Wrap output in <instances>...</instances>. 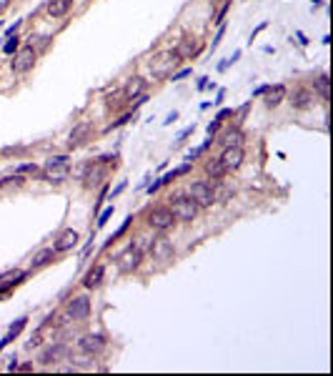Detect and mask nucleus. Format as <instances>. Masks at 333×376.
<instances>
[{"instance_id":"obj_3","label":"nucleus","mask_w":333,"mask_h":376,"mask_svg":"<svg viewBox=\"0 0 333 376\" xmlns=\"http://www.w3.org/2000/svg\"><path fill=\"white\" fill-rule=\"evenodd\" d=\"M178 63H181V53H178V50L158 53V56L150 61V73H153V78H165Z\"/></svg>"},{"instance_id":"obj_32","label":"nucleus","mask_w":333,"mask_h":376,"mask_svg":"<svg viewBox=\"0 0 333 376\" xmlns=\"http://www.w3.org/2000/svg\"><path fill=\"white\" fill-rule=\"evenodd\" d=\"M238 58H241V50H236V53H233L231 58H226L223 63H218V71H226V68H228V66H233V63H236Z\"/></svg>"},{"instance_id":"obj_53","label":"nucleus","mask_w":333,"mask_h":376,"mask_svg":"<svg viewBox=\"0 0 333 376\" xmlns=\"http://www.w3.org/2000/svg\"><path fill=\"white\" fill-rule=\"evenodd\" d=\"M3 186H5V181H3V178H0V188H3Z\"/></svg>"},{"instance_id":"obj_20","label":"nucleus","mask_w":333,"mask_h":376,"mask_svg":"<svg viewBox=\"0 0 333 376\" xmlns=\"http://www.w3.org/2000/svg\"><path fill=\"white\" fill-rule=\"evenodd\" d=\"M263 95H266V108H278V105L286 100L288 90H286V85H283V83H278V85H270Z\"/></svg>"},{"instance_id":"obj_13","label":"nucleus","mask_w":333,"mask_h":376,"mask_svg":"<svg viewBox=\"0 0 333 376\" xmlns=\"http://www.w3.org/2000/svg\"><path fill=\"white\" fill-rule=\"evenodd\" d=\"M68 356V346L66 344H61V341H56L53 346H48L40 356H38V361L43 364V366H50V364H58V361H63Z\"/></svg>"},{"instance_id":"obj_17","label":"nucleus","mask_w":333,"mask_h":376,"mask_svg":"<svg viewBox=\"0 0 333 376\" xmlns=\"http://www.w3.org/2000/svg\"><path fill=\"white\" fill-rule=\"evenodd\" d=\"M28 279V271H5L3 276H0V296H5L13 286H18V284H23Z\"/></svg>"},{"instance_id":"obj_12","label":"nucleus","mask_w":333,"mask_h":376,"mask_svg":"<svg viewBox=\"0 0 333 376\" xmlns=\"http://www.w3.org/2000/svg\"><path fill=\"white\" fill-rule=\"evenodd\" d=\"M90 136H93V123H90V121H80V123L70 131V136H68V148L83 146Z\"/></svg>"},{"instance_id":"obj_48","label":"nucleus","mask_w":333,"mask_h":376,"mask_svg":"<svg viewBox=\"0 0 333 376\" xmlns=\"http://www.w3.org/2000/svg\"><path fill=\"white\" fill-rule=\"evenodd\" d=\"M208 88V78H200L198 80V90H205Z\"/></svg>"},{"instance_id":"obj_50","label":"nucleus","mask_w":333,"mask_h":376,"mask_svg":"<svg viewBox=\"0 0 333 376\" xmlns=\"http://www.w3.org/2000/svg\"><path fill=\"white\" fill-rule=\"evenodd\" d=\"M15 369H18V364H15V356H13L10 364H8V371H15Z\"/></svg>"},{"instance_id":"obj_25","label":"nucleus","mask_w":333,"mask_h":376,"mask_svg":"<svg viewBox=\"0 0 333 376\" xmlns=\"http://www.w3.org/2000/svg\"><path fill=\"white\" fill-rule=\"evenodd\" d=\"M220 146H223V148H231V146H243V131H241V128L226 131V133H223V138H220Z\"/></svg>"},{"instance_id":"obj_19","label":"nucleus","mask_w":333,"mask_h":376,"mask_svg":"<svg viewBox=\"0 0 333 376\" xmlns=\"http://www.w3.org/2000/svg\"><path fill=\"white\" fill-rule=\"evenodd\" d=\"M176 50L181 53V58H198L200 50H203V40H198V38H186V40H181V45H178Z\"/></svg>"},{"instance_id":"obj_26","label":"nucleus","mask_w":333,"mask_h":376,"mask_svg":"<svg viewBox=\"0 0 333 376\" xmlns=\"http://www.w3.org/2000/svg\"><path fill=\"white\" fill-rule=\"evenodd\" d=\"M313 90H318L321 93V98L323 100H328L331 98V80H328V75H318L316 80H313Z\"/></svg>"},{"instance_id":"obj_29","label":"nucleus","mask_w":333,"mask_h":376,"mask_svg":"<svg viewBox=\"0 0 333 376\" xmlns=\"http://www.w3.org/2000/svg\"><path fill=\"white\" fill-rule=\"evenodd\" d=\"M113 211H116V208H113V203H110L108 208H103V211L98 213V221H95V228H103V226L108 224V219L113 216Z\"/></svg>"},{"instance_id":"obj_40","label":"nucleus","mask_w":333,"mask_h":376,"mask_svg":"<svg viewBox=\"0 0 333 376\" xmlns=\"http://www.w3.org/2000/svg\"><path fill=\"white\" fill-rule=\"evenodd\" d=\"M35 346H40V331L35 336H30V341H28V349H35Z\"/></svg>"},{"instance_id":"obj_33","label":"nucleus","mask_w":333,"mask_h":376,"mask_svg":"<svg viewBox=\"0 0 333 376\" xmlns=\"http://www.w3.org/2000/svg\"><path fill=\"white\" fill-rule=\"evenodd\" d=\"M223 33H226V23H220V25H218V33H215V38H213V48H218V45H220Z\"/></svg>"},{"instance_id":"obj_39","label":"nucleus","mask_w":333,"mask_h":376,"mask_svg":"<svg viewBox=\"0 0 333 376\" xmlns=\"http://www.w3.org/2000/svg\"><path fill=\"white\" fill-rule=\"evenodd\" d=\"M178 178V171H171V173H165L163 178H160V183H173Z\"/></svg>"},{"instance_id":"obj_6","label":"nucleus","mask_w":333,"mask_h":376,"mask_svg":"<svg viewBox=\"0 0 333 376\" xmlns=\"http://www.w3.org/2000/svg\"><path fill=\"white\" fill-rule=\"evenodd\" d=\"M90 316V299L85 294L80 296H73L66 303V318L68 321H85Z\"/></svg>"},{"instance_id":"obj_51","label":"nucleus","mask_w":333,"mask_h":376,"mask_svg":"<svg viewBox=\"0 0 333 376\" xmlns=\"http://www.w3.org/2000/svg\"><path fill=\"white\" fill-rule=\"evenodd\" d=\"M5 8H8V0H0V13H3Z\"/></svg>"},{"instance_id":"obj_9","label":"nucleus","mask_w":333,"mask_h":376,"mask_svg":"<svg viewBox=\"0 0 333 376\" xmlns=\"http://www.w3.org/2000/svg\"><path fill=\"white\" fill-rule=\"evenodd\" d=\"M105 346H108V341L100 334H88V336H83L78 341V351H83L88 356H98L100 351H105Z\"/></svg>"},{"instance_id":"obj_4","label":"nucleus","mask_w":333,"mask_h":376,"mask_svg":"<svg viewBox=\"0 0 333 376\" xmlns=\"http://www.w3.org/2000/svg\"><path fill=\"white\" fill-rule=\"evenodd\" d=\"M140 261H143V248L131 243L123 253H118L116 266H118V271H121V274H133L135 268L140 266Z\"/></svg>"},{"instance_id":"obj_1","label":"nucleus","mask_w":333,"mask_h":376,"mask_svg":"<svg viewBox=\"0 0 333 376\" xmlns=\"http://www.w3.org/2000/svg\"><path fill=\"white\" fill-rule=\"evenodd\" d=\"M70 176V158L68 155H53L43 166V178L50 183H63Z\"/></svg>"},{"instance_id":"obj_11","label":"nucleus","mask_w":333,"mask_h":376,"mask_svg":"<svg viewBox=\"0 0 333 376\" xmlns=\"http://www.w3.org/2000/svg\"><path fill=\"white\" fill-rule=\"evenodd\" d=\"M173 241H168L165 236H160V238H155V241H150V256L155 258V261H160V263H165V261H171L173 258Z\"/></svg>"},{"instance_id":"obj_43","label":"nucleus","mask_w":333,"mask_h":376,"mask_svg":"<svg viewBox=\"0 0 333 376\" xmlns=\"http://www.w3.org/2000/svg\"><path fill=\"white\" fill-rule=\"evenodd\" d=\"M186 75H191V68H183V71L173 73V80H181V78H186Z\"/></svg>"},{"instance_id":"obj_10","label":"nucleus","mask_w":333,"mask_h":376,"mask_svg":"<svg viewBox=\"0 0 333 376\" xmlns=\"http://www.w3.org/2000/svg\"><path fill=\"white\" fill-rule=\"evenodd\" d=\"M243 158H246V153H243V146H231V148H223L220 153V166H223V171L228 173V171H238L241 168V163H243Z\"/></svg>"},{"instance_id":"obj_44","label":"nucleus","mask_w":333,"mask_h":376,"mask_svg":"<svg viewBox=\"0 0 333 376\" xmlns=\"http://www.w3.org/2000/svg\"><path fill=\"white\" fill-rule=\"evenodd\" d=\"M123 191H126V183H118V188H116V191L110 193V201H113V198H116L118 193H123Z\"/></svg>"},{"instance_id":"obj_18","label":"nucleus","mask_w":333,"mask_h":376,"mask_svg":"<svg viewBox=\"0 0 333 376\" xmlns=\"http://www.w3.org/2000/svg\"><path fill=\"white\" fill-rule=\"evenodd\" d=\"M103 279H105V266H103V263H95L93 268L85 271V276H83V286H85V289H95V286L103 284Z\"/></svg>"},{"instance_id":"obj_37","label":"nucleus","mask_w":333,"mask_h":376,"mask_svg":"<svg viewBox=\"0 0 333 376\" xmlns=\"http://www.w3.org/2000/svg\"><path fill=\"white\" fill-rule=\"evenodd\" d=\"M228 8H231V0H226V5H223V8H220V10H218V20H215V23H218V25H220V23H223V18H226V13H228Z\"/></svg>"},{"instance_id":"obj_22","label":"nucleus","mask_w":333,"mask_h":376,"mask_svg":"<svg viewBox=\"0 0 333 376\" xmlns=\"http://www.w3.org/2000/svg\"><path fill=\"white\" fill-rule=\"evenodd\" d=\"M73 8V0H50L48 3V15L50 18H66Z\"/></svg>"},{"instance_id":"obj_41","label":"nucleus","mask_w":333,"mask_h":376,"mask_svg":"<svg viewBox=\"0 0 333 376\" xmlns=\"http://www.w3.org/2000/svg\"><path fill=\"white\" fill-rule=\"evenodd\" d=\"M191 168H193V163H188V160H186V163H183L181 168H176V171H178V176H186V173H188Z\"/></svg>"},{"instance_id":"obj_46","label":"nucleus","mask_w":333,"mask_h":376,"mask_svg":"<svg viewBox=\"0 0 333 376\" xmlns=\"http://www.w3.org/2000/svg\"><path fill=\"white\" fill-rule=\"evenodd\" d=\"M268 88H270V85H258V88L253 90V95H263V93H266Z\"/></svg>"},{"instance_id":"obj_8","label":"nucleus","mask_w":333,"mask_h":376,"mask_svg":"<svg viewBox=\"0 0 333 376\" xmlns=\"http://www.w3.org/2000/svg\"><path fill=\"white\" fill-rule=\"evenodd\" d=\"M35 63V48L33 45H23L15 50V58H13V73H28Z\"/></svg>"},{"instance_id":"obj_21","label":"nucleus","mask_w":333,"mask_h":376,"mask_svg":"<svg viewBox=\"0 0 333 376\" xmlns=\"http://www.w3.org/2000/svg\"><path fill=\"white\" fill-rule=\"evenodd\" d=\"M25 324H28V316H20V318H18V321H15V324H13V326L8 329V334H5V336L0 339V351H3V349H5L8 344H13V341H15L18 336H20V331L25 329Z\"/></svg>"},{"instance_id":"obj_34","label":"nucleus","mask_w":333,"mask_h":376,"mask_svg":"<svg viewBox=\"0 0 333 376\" xmlns=\"http://www.w3.org/2000/svg\"><path fill=\"white\" fill-rule=\"evenodd\" d=\"M35 171H38L35 163H23V166H18V173H35Z\"/></svg>"},{"instance_id":"obj_38","label":"nucleus","mask_w":333,"mask_h":376,"mask_svg":"<svg viewBox=\"0 0 333 376\" xmlns=\"http://www.w3.org/2000/svg\"><path fill=\"white\" fill-rule=\"evenodd\" d=\"M193 131H196V123H193V126H188V128H183V131L178 133V141H183V138H188V136H191Z\"/></svg>"},{"instance_id":"obj_24","label":"nucleus","mask_w":333,"mask_h":376,"mask_svg":"<svg viewBox=\"0 0 333 376\" xmlns=\"http://www.w3.org/2000/svg\"><path fill=\"white\" fill-rule=\"evenodd\" d=\"M143 88H145V80H143V78H131V80H128V85L123 88L126 100H135L138 95H143Z\"/></svg>"},{"instance_id":"obj_42","label":"nucleus","mask_w":333,"mask_h":376,"mask_svg":"<svg viewBox=\"0 0 333 376\" xmlns=\"http://www.w3.org/2000/svg\"><path fill=\"white\" fill-rule=\"evenodd\" d=\"M160 186H163V183H160V178H158V181H153V183H150V186H148V193H150V196H153V193H155V191H158V188H160Z\"/></svg>"},{"instance_id":"obj_49","label":"nucleus","mask_w":333,"mask_h":376,"mask_svg":"<svg viewBox=\"0 0 333 376\" xmlns=\"http://www.w3.org/2000/svg\"><path fill=\"white\" fill-rule=\"evenodd\" d=\"M223 95H226V90H218V98H215L213 103H215V105H218V103H223Z\"/></svg>"},{"instance_id":"obj_31","label":"nucleus","mask_w":333,"mask_h":376,"mask_svg":"<svg viewBox=\"0 0 333 376\" xmlns=\"http://www.w3.org/2000/svg\"><path fill=\"white\" fill-rule=\"evenodd\" d=\"M128 121H133V113H126L123 118H118V121H113L108 128H105V133H110V131H116V128H121V126H126Z\"/></svg>"},{"instance_id":"obj_36","label":"nucleus","mask_w":333,"mask_h":376,"mask_svg":"<svg viewBox=\"0 0 333 376\" xmlns=\"http://www.w3.org/2000/svg\"><path fill=\"white\" fill-rule=\"evenodd\" d=\"M218 131H220V121H215V118H213V123H208V136L213 138Z\"/></svg>"},{"instance_id":"obj_7","label":"nucleus","mask_w":333,"mask_h":376,"mask_svg":"<svg viewBox=\"0 0 333 376\" xmlns=\"http://www.w3.org/2000/svg\"><path fill=\"white\" fill-rule=\"evenodd\" d=\"M188 196L198 203L200 208H203V206H213V203H215V193H213L210 181H196V183H191Z\"/></svg>"},{"instance_id":"obj_5","label":"nucleus","mask_w":333,"mask_h":376,"mask_svg":"<svg viewBox=\"0 0 333 376\" xmlns=\"http://www.w3.org/2000/svg\"><path fill=\"white\" fill-rule=\"evenodd\" d=\"M173 224H176V216L168 206H155L148 211V226L153 231H168V228H173Z\"/></svg>"},{"instance_id":"obj_16","label":"nucleus","mask_w":333,"mask_h":376,"mask_svg":"<svg viewBox=\"0 0 333 376\" xmlns=\"http://www.w3.org/2000/svg\"><path fill=\"white\" fill-rule=\"evenodd\" d=\"M78 241H80V236H78V231H73V228H66L56 241H53V251L56 253H68V251H73L75 246H78Z\"/></svg>"},{"instance_id":"obj_14","label":"nucleus","mask_w":333,"mask_h":376,"mask_svg":"<svg viewBox=\"0 0 333 376\" xmlns=\"http://www.w3.org/2000/svg\"><path fill=\"white\" fill-rule=\"evenodd\" d=\"M291 105H293L296 111H308V108H313V105H316V90H313V88H298V90L293 93V98H291Z\"/></svg>"},{"instance_id":"obj_35","label":"nucleus","mask_w":333,"mask_h":376,"mask_svg":"<svg viewBox=\"0 0 333 376\" xmlns=\"http://www.w3.org/2000/svg\"><path fill=\"white\" fill-rule=\"evenodd\" d=\"M231 116H233V108H223V111H218L215 121H220V123H223V121H226V118H231Z\"/></svg>"},{"instance_id":"obj_30","label":"nucleus","mask_w":333,"mask_h":376,"mask_svg":"<svg viewBox=\"0 0 333 376\" xmlns=\"http://www.w3.org/2000/svg\"><path fill=\"white\" fill-rule=\"evenodd\" d=\"M131 224H133V216H128V219L123 221V226H121V228H118V231H116V233H113L110 238H108V243H105V246H110L113 241H118V238H121V236H123V233L128 231V226H131Z\"/></svg>"},{"instance_id":"obj_47","label":"nucleus","mask_w":333,"mask_h":376,"mask_svg":"<svg viewBox=\"0 0 333 376\" xmlns=\"http://www.w3.org/2000/svg\"><path fill=\"white\" fill-rule=\"evenodd\" d=\"M176 118H178V113H176V111H173V113H171V116H168V118H165V121H163V123H165V126H171V123H173V121H176Z\"/></svg>"},{"instance_id":"obj_27","label":"nucleus","mask_w":333,"mask_h":376,"mask_svg":"<svg viewBox=\"0 0 333 376\" xmlns=\"http://www.w3.org/2000/svg\"><path fill=\"white\" fill-rule=\"evenodd\" d=\"M205 173L213 178V183H215V181H220V178L226 176V171H223V166H220V160H218V158H210V160L205 163Z\"/></svg>"},{"instance_id":"obj_2","label":"nucleus","mask_w":333,"mask_h":376,"mask_svg":"<svg viewBox=\"0 0 333 376\" xmlns=\"http://www.w3.org/2000/svg\"><path fill=\"white\" fill-rule=\"evenodd\" d=\"M168 208L173 211L176 221H193L200 211V206L191 196H176V198H171V206Z\"/></svg>"},{"instance_id":"obj_52","label":"nucleus","mask_w":333,"mask_h":376,"mask_svg":"<svg viewBox=\"0 0 333 376\" xmlns=\"http://www.w3.org/2000/svg\"><path fill=\"white\" fill-rule=\"evenodd\" d=\"M311 3H313V5H321V3H323V0H311Z\"/></svg>"},{"instance_id":"obj_45","label":"nucleus","mask_w":333,"mask_h":376,"mask_svg":"<svg viewBox=\"0 0 333 376\" xmlns=\"http://www.w3.org/2000/svg\"><path fill=\"white\" fill-rule=\"evenodd\" d=\"M296 38H298V43H301V45H308V38H306V35L301 33V30L296 33Z\"/></svg>"},{"instance_id":"obj_28","label":"nucleus","mask_w":333,"mask_h":376,"mask_svg":"<svg viewBox=\"0 0 333 376\" xmlns=\"http://www.w3.org/2000/svg\"><path fill=\"white\" fill-rule=\"evenodd\" d=\"M18 43H20L18 33H15V35H10V38H5V43H3V53H5V56H13V53L18 50Z\"/></svg>"},{"instance_id":"obj_15","label":"nucleus","mask_w":333,"mask_h":376,"mask_svg":"<svg viewBox=\"0 0 333 376\" xmlns=\"http://www.w3.org/2000/svg\"><path fill=\"white\" fill-rule=\"evenodd\" d=\"M103 178H105V168H100L98 160H93V163H88V166L83 168V186H85V188L100 186Z\"/></svg>"},{"instance_id":"obj_23","label":"nucleus","mask_w":333,"mask_h":376,"mask_svg":"<svg viewBox=\"0 0 333 376\" xmlns=\"http://www.w3.org/2000/svg\"><path fill=\"white\" fill-rule=\"evenodd\" d=\"M56 251L53 248H43V251H38L35 256H33V261H30V268H43V266H48V263H53L56 261Z\"/></svg>"}]
</instances>
